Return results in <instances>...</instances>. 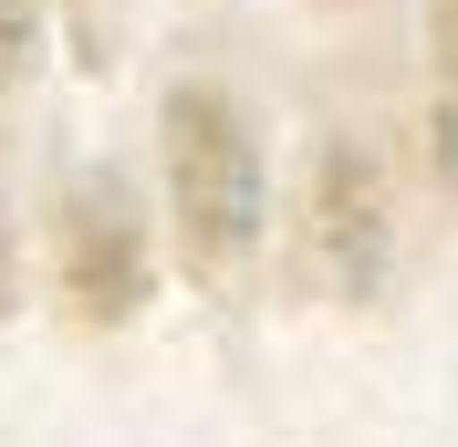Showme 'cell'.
Wrapping results in <instances>:
<instances>
[{
    "mask_svg": "<svg viewBox=\"0 0 458 447\" xmlns=\"http://www.w3.org/2000/svg\"><path fill=\"white\" fill-rule=\"evenodd\" d=\"M386 240H396V188H386V156L354 136H334L313 156V188H302V281L334 291V302H365L386 281Z\"/></svg>",
    "mask_w": 458,
    "mask_h": 447,
    "instance_id": "7a4b0ae2",
    "label": "cell"
},
{
    "mask_svg": "<svg viewBox=\"0 0 458 447\" xmlns=\"http://www.w3.org/2000/svg\"><path fill=\"white\" fill-rule=\"evenodd\" d=\"M21 63H31V0H0V94L21 84Z\"/></svg>",
    "mask_w": 458,
    "mask_h": 447,
    "instance_id": "277c9868",
    "label": "cell"
},
{
    "mask_svg": "<svg viewBox=\"0 0 458 447\" xmlns=\"http://www.w3.org/2000/svg\"><path fill=\"white\" fill-rule=\"evenodd\" d=\"M0 312H11V219H0Z\"/></svg>",
    "mask_w": 458,
    "mask_h": 447,
    "instance_id": "8992f818",
    "label": "cell"
},
{
    "mask_svg": "<svg viewBox=\"0 0 458 447\" xmlns=\"http://www.w3.org/2000/svg\"><path fill=\"white\" fill-rule=\"evenodd\" d=\"M53 281H63V312L73 323H136L146 312V229H136V208H125L114 177L63 188V208H53Z\"/></svg>",
    "mask_w": 458,
    "mask_h": 447,
    "instance_id": "3957f363",
    "label": "cell"
},
{
    "mask_svg": "<svg viewBox=\"0 0 458 447\" xmlns=\"http://www.w3.org/2000/svg\"><path fill=\"white\" fill-rule=\"evenodd\" d=\"M167 198H177V250L208 291H240L260 250V156H250V114L219 84H177L167 94Z\"/></svg>",
    "mask_w": 458,
    "mask_h": 447,
    "instance_id": "6da1fadb",
    "label": "cell"
},
{
    "mask_svg": "<svg viewBox=\"0 0 458 447\" xmlns=\"http://www.w3.org/2000/svg\"><path fill=\"white\" fill-rule=\"evenodd\" d=\"M428 42H437V73L458 84V0H437V21H428Z\"/></svg>",
    "mask_w": 458,
    "mask_h": 447,
    "instance_id": "5b68a950",
    "label": "cell"
}]
</instances>
